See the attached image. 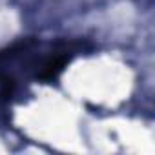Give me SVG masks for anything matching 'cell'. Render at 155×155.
Returning a JSON list of instances; mask_svg holds the SVG:
<instances>
[{"label": "cell", "instance_id": "1", "mask_svg": "<svg viewBox=\"0 0 155 155\" xmlns=\"http://www.w3.org/2000/svg\"><path fill=\"white\" fill-rule=\"evenodd\" d=\"M17 2L20 4V6H24V8H31V6H35V4H38L40 0H17Z\"/></svg>", "mask_w": 155, "mask_h": 155}]
</instances>
